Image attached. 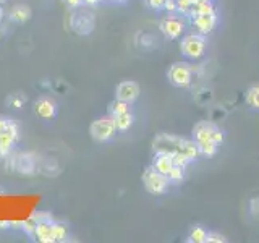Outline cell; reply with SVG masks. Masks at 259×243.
<instances>
[{
  "instance_id": "1",
  "label": "cell",
  "mask_w": 259,
  "mask_h": 243,
  "mask_svg": "<svg viewBox=\"0 0 259 243\" xmlns=\"http://www.w3.org/2000/svg\"><path fill=\"white\" fill-rule=\"evenodd\" d=\"M206 47H207L206 36L199 34V32H196V31L182 36L180 51L185 55V59H188V60L202 59V55H204V52H206Z\"/></svg>"
},
{
  "instance_id": "2",
  "label": "cell",
  "mask_w": 259,
  "mask_h": 243,
  "mask_svg": "<svg viewBox=\"0 0 259 243\" xmlns=\"http://www.w3.org/2000/svg\"><path fill=\"white\" fill-rule=\"evenodd\" d=\"M143 185H144V188L148 193L160 196V194H165L168 191L172 183H170L167 175L157 172V170L151 166V167L146 169L144 174H143Z\"/></svg>"
},
{
  "instance_id": "3",
  "label": "cell",
  "mask_w": 259,
  "mask_h": 243,
  "mask_svg": "<svg viewBox=\"0 0 259 243\" xmlns=\"http://www.w3.org/2000/svg\"><path fill=\"white\" fill-rule=\"evenodd\" d=\"M167 79L175 88H188L193 81V67L186 62H175L167 70Z\"/></svg>"
},
{
  "instance_id": "4",
  "label": "cell",
  "mask_w": 259,
  "mask_h": 243,
  "mask_svg": "<svg viewBox=\"0 0 259 243\" xmlns=\"http://www.w3.org/2000/svg\"><path fill=\"white\" fill-rule=\"evenodd\" d=\"M89 133H91V136L99 143L110 141L112 138L117 135V127H115V122H113V117L107 115V117H101L94 120L91 127H89Z\"/></svg>"
},
{
  "instance_id": "5",
  "label": "cell",
  "mask_w": 259,
  "mask_h": 243,
  "mask_svg": "<svg viewBox=\"0 0 259 243\" xmlns=\"http://www.w3.org/2000/svg\"><path fill=\"white\" fill-rule=\"evenodd\" d=\"M193 140L194 141L210 140L221 146L225 140V135L221 130V127H217L212 122H198V124L193 127Z\"/></svg>"
},
{
  "instance_id": "6",
  "label": "cell",
  "mask_w": 259,
  "mask_h": 243,
  "mask_svg": "<svg viewBox=\"0 0 259 243\" xmlns=\"http://www.w3.org/2000/svg\"><path fill=\"white\" fill-rule=\"evenodd\" d=\"M185 138L175 136V135H167L162 133L159 136L154 138L152 141V151L156 152H165V154H175L182 151V144H183Z\"/></svg>"
},
{
  "instance_id": "7",
  "label": "cell",
  "mask_w": 259,
  "mask_h": 243,
  "mask_svg": "<svg viewBox=\"0 0 259 243\" xmlns=\"http://www.w3.org/2000/svg\"><path fill=\"white\" fill-rule=\"evenodd\" d=\"M8 164H10V169L16 170V172L31 175L36 170V157L31 152H20L13 157L8 156Z\"/></svg>"
},
{
  "instance_id": "8",
  "label": "cell",
  "mask_w": 259,
  "mask_h": 243,
  "mask_svg": "<svg viewBox=\"0 0 259 243\" xmlns=\"http://www.w3.org/2000/svg\"><path fill=\"white\" fill-rule=\"evenodd\" d=\"M159 29L167 39H180L185 34V21L183 18H177V16H167L160 21Z\"/></svg>"
},
{
  "instance_id": "9",
  "label": "cell",
  "mask_w": 259,
  "mask_h": 243,
  "mask_svg": "<svg viewBox=\"0 0 259 243\" xmlns=\"http://www.w3.org/2000/svg\"><path fill=\"white\" fill-rule=\"evenodd\" d=\"M191 24L196 32L202 36H207L209 32L217 26V12H209V13H199L191 16Z\"/></svg>"
},
{
  "instance_id": "10",
  "label": "cell",
  "mask_w": 259,
  "mask_h": 243,
  "mask_svg": "<svg viewBox=\"0 0 259 243\" xmlns=\"http://www.w3.org/2000/svg\"><path fill=\"white\" fill-rule=\"evenodd\" d=\"M140 85L135 83V81H121L115 89V97L120 101H125L128 104H133L138 101L140 97Z\"/></svg>"
},
{
  "instance_id": "11",
  "label": "cell",
  "mask_w": 259,
  "mask_h": 243,
  "mask_svg": "<svg viewBox=\"0 0 259 243\" xmlns=\"http://www.w3.org/2000/svg\"><path fill=\"white\" fill-rule=\"evenodd\" d=\"M40 243H55L54 237V221H39L36 225V230L32 233Z\"/></svg>"
},
{
  "instance_id": "12",
  "label": "cell",
  "mask_w": 259,
  "mask_h": 243,
  "mask_svg": "<svg viewBox=\"0 0 259 243\" xmlns=\"http://www.w3.org/2000/svg\"><path fill=\"white\" fill-rule=\"evenodd\" d=\"M34 113L40 118H54L57 113L55 102L47 99V97H40L34 102Z\"/></svg>"
},
{
  "instance_id": "13",
  "label": "cell",
  "mask_w": 259,
  "mask_h": 243,
  "mask_svg": "<svg viewBox=\"0 0 259 243\" xmlns=\"http://www.w3.org/2000/svg\"><path fill=\"white\" fill-rule=\"evenodd\" d=\"M154 169L157 170V172L167 175L170 170L174 167V159H172V154H165V152H156L152 157V164H151Z\"/></svg>"
},
{
  "instance_id": "14",
  "label": "cell",
  "mask_w": 259,
  "mask_h": 243,
  "mask_svg": "<svg viewBox=\"0 0 259 243\" xmlns=\"http://www.w3.org/2000/svg\"><path fill=\"white\" fill-rule=\"evenodd\" d=\"M207 229L204 225H193L190 232H188V237H186V241L188 243H206V238H207Z\"/></svg>"
},
{
  "instance_id": "15",
  "label": "cell",
  "mask_w": 259,
  "mask_h": 243,
  "mask_svg": "<svg viewBox=\"0 0 259 243\" xmlns=\"http://www.w3.org/2000/svg\"><path fill=\"white\" fill-rule=\"evenodd\" d=\"M18 141V138L7 135V133H0V157H8L13 151V146Z\"/></svg>"
},
{
  "instance_id": "16",
  "label": "cell",
  "mask_w": 259,
  "mask_h": 243,
  "mask_svg": "<svg viewBox=\"0 0 259 243\" xmlns=\"http://www.w3.org/2000/svg\"><path fill=\"white\" fill-rule=\"evenodd\" d=\"M113 122H115L117 132H128L135 124V115H133V112H126V113H121V115L113 117Z\"/></svg>"
},
{
  "instance_id": "17",
  "label": "cell",
  "mask_w": 259,
  "mask_h": 243,
  "mask_svg": "<svg viewBox=\"0 0 259 243\" xmlns=\"http://www.w3.org/2000/svg\"><path fill=\"white\" fill-rule=\"evenodd\" d=\"M126 112H132V104L120 101L117 97L109 104V115L110 117H117V115H121V113H126Z\"/></svg>"
},
{
  "instance_id": "18",
  "label": "cell",
  "mask_w": 259,
  "mask_h": 243,
  "mask_svg": "<svg viewBox=\"0 0 259 243\" xmlns=\"http://www.w3.org/2000/svg\"><path fill=\"white\" fill-rule=\"evenodd\" d=\"M0 133H7V135H12L20 138V128L18 124L15 120L8 118V117H0Z\"/></svg>"
},
{
  "instance_id": "19",
  "label": "cell",
  "mask_w": 259,
  "mask_h": 243,
  "mask_svg": "<svg viewBox=\"0 0 259 243\" xmlns=\"http://www.w3.org/2000/svg\"><path fill=\"white\" fill-rule=\"evenodd\" d=\"M10 16H12V20L16 23H26L31 18V8L26 5H16L12 10Z\"/></svg>"
},
{
  "instance_id": "20",
  "label": "cell",
  "mask_w": 259,
  "mask_h": 243,
  "mask_svg": "<svg viewBox=\"0 0 259 243\" xmlns=\"http://www.w3.org/2000/svg\"><path fill=\"white\" fill-rule=\"evenodd\" d=\"M198 144V149L201 156H206V157H212L217 154L219 151V144L210 141V140H204V141H196Z\"/></svg>"
},
{
  "instance_id": "21",
  "label": "cell",
  "mask_w": 259,
  "mask_h": 243,
  "mask_svg": "<svg viewBox=\"0 0 259 243\" xmlns=\"http://www.w3.org/2000/svg\"><path fill=\"white\" fill-rule=\"evenodd\" d=\"M245 101L251 109L259 110V85H253L251 88H248Z\"/></svg>"
},
{
  "instance_id": "22",
  "label": "cell",
  "mask_w": 259,
  "mask_h": 243,
  "mask_svg": "<svg viewBox=\"0 0 259 243\" xmlns=\"http://www.w3.org/2000/svg\"><path fill=\"white\" fill-rule=\"evenodd\" d=\"M185 175H186V169L178 167V166H174L172 170H170V172L167 174L168 180H170V183H172V185H175V183H182V182L185 180Z\"/></svg>"
},
{
  "instance_id": "23",
  "label": "cell",
  "mask_w": 259,
  "mask_h": 243,
  "mask_svg": "<svg viewBox=\"0 0 259 243\" xmlns=\"http://www.w3.org/2000/svg\"><path fill=\"white\" fill-rule=\"evenodd\" d=\"M54 237H55V241H65L68 238V230L67 227L60 222H55L54 221Z\"/></svg>"
},
{
  "instance_id": "24",
  "label": "cell",
  "mask_w": 259,
  "mask_h": 243,
  "mask_svg": "<svg viewBox=\"0 0 259 243\" xmlns=\"http://www.w3.org/2000/svg\"><path fill=\"white\" fill-rule=\"evenodd\" d=\"M24 102H26V97H24L23 94H12V96H8V99H7V104L10 105L12 109H21Z\"/></svg>"
},
{
  "instance_id": "25",
  "label": "cell",
  "mask_w": 259,
  "mask_h": 243,
  "mask_svg": "<svg viewBox=\"0 0 259 243\" xmlns=\"http://www.w3.org/2000/svg\"><path fill=\"white\" fill-rule=\"evenodd\" d=\"M172 159H174V166H178V167H183V169H188V166L191 164V160L185 156L182 152H175L172 154Z\"/></svg>"
},
{
  "instance_id": "26",
  "label": "cell",
  "mask_w": 259,
  "mask_h": 243,
  "mask_svg": "<svg viewBox=\"0 0 259 243\" xmlns=\"http://www.w3.org/2000/svg\"><path fill=\"white\" fill-rule=\"evenodd\" d=\"M37 222H39L37 219H36L34 216H31V217L28 219V221H23V227H21V229H23L24 232H26V233L32 235V233H34V230H36Z\"/></svg>"
},
{
  "instance_id": "27",
  "label": "cell",
  "mask_w": 259,
  "mask_h": 243,
  "mask_svg": "<svg viewBox=\"0 0 259 243\" xmlns=\"http://www.w3.org/2000/svg\"><path fill=\"white\" fill-rule=\"evenodd\" d=\"M227 238L221 232H214V230H209L207 232V238H206V243H225Z\"/></svg>"
},
{
  "instance_id": "28",
  "label": "cell",
  "mask_w": 259,
  "mask_h": 243,
  "mask_svg": "<svg viewBox=\"0 0 259 243\" xmlns=\"http://www.w3.org/2000/svg\"><path fill=\"white\" fill-rule=\"evenodd\" d=\"M146 4H148V5L152 8V10L160 12V10H164L165 0H146Z\"/></svg>"
},
{
  "instance_id": "29",
  "label": "cell",
  "mask_w": 259,
  "mask_h": 243,
  "mask_svg": "<svg viewBox=\"0 0 259 243\" xmlns=\"http://www.w3.org/2000/svg\"><path fill=\"white\" fill-rule=\"evenodd\" d=\"M164 10H165V12H168L170 15H175V13H178V8H177V0H165Z\"/></svg>"
},
{
  "instance_id": "30",
  "label": "cell",
  "mask_w": 259,
  "mask_h": 243,
  "mask_svg": "<svg viewBox=\"0 0 259 243\" xmlns=\"http://www.w3.org/2000/svg\"><path fill=\"white\" fill-rule=\"evenodd\" d=\"M249 213L259 217V198H251L249 199Z\"/></svg>"
},
{
  "instance_id": "31",
  "label": "cell",
  "mask_w": 259,
  "mask_h": 243,
  "mask_svg": "<svg viewBox=\"0 0 259 243\" xmlns=\"http://www.w3.org/2000/svg\"><path fill=\"white\" fill-rule=\"evenodd\" d=\"M63 2L67 4L70 8H78V7H81V5L84 4L83 0H63Z\"/></svg>"
},
{
  "instance_id": "32",
  "label": "cell",
  "mask_w": 259,
  "mask_h": 243,
  "mask_svg": "<svg viewBox=\"0 0 259 243\" xmlns=\"http://www.w3.org/2000/svg\"><path fill=\"white\" fill-rule=\"evenodd\" d=\"M8 227H12V222H8V221H0V229H8Z\"/></svg>"
},
{
  "instance_id": "33",
  "label": "cell",
  "mask_w": 259,
  "mask_h": 243,
  "mask_svg": "<svg viewBox=\"0 0 259 243\" xmlns=\"http://www.w3.org/2000/svg\"><path fill=\"white\" fill-rule=\"evenodd\" d=\"M83 2H84L86 5H91V7H94V5L99 4V0H83Z\"/></svg>"
},
{
  "instance_id": "34",
  "label": "cell",
  "mask_w": 259,
  "mask_h": 243,
  "mask_svg": "<svg viewBox=\"0 0 259 243\" xmlns=\"http://www.w3.org/2000/svg\"><path fill=\"white\" fill-rule=\"evenodd\" d=\"M110 2H117V4H125L126 0H110Z\"/></svg>"
},
{
  "instance_id": "35",
  "label": "cell",
  "mask_w": 259,
  "mask_h": 243,
  "mask_svg": "<svg viewBox=\"0 0 259 243\" xmlns=\"http://www.w3.org/2000/svg\"><path fill=\"white\" fill-rule=\"evenodd\" d=\"M2 16H4V10H2V7H0V21H2Z\"/></svg>"
},
{
  "instance_id": "36",
  "label": "cell",
  "mask_w": 259,
  "mask_h": 243,
  "mask_svg": "<svg viewBox=\"0 0 259 243\" xmlns=\"http://www.w3.org/2000/svg\"><path fill=\"white\" fill-rule=\"evenodd\" d=\"M0 2H4V0H0Z\"/></svg>"
}]
</instances>
